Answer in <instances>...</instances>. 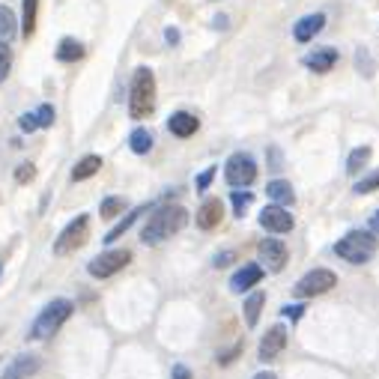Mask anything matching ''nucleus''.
<instances>
[{
  "label": "nucleus",
  "mask_w": 379,
  "mask_h": 379,
  "mask_svg": "<svg viewBox=\"0 0 379 379\" xmlns=\"http://www.w3.org/2000/svg\"><path fill=\"white\" fill-rule=\"evenodd\" d=\"M186 224H188L186 206H179V203H164V206H158V209L153 212L150 221L143 224L141 242H143V245H161V242H168L171 236H176Z\"/></svg>",
  "instance_id": "nucleus-1"
},
{
  "label": "nucleus",
  "mask_w": 379,
  "mask_h": 379,
  "mask_svg": "<svg viewBox=\"0 0 379 379\" xmlns=\"http://www.w3.org/2000/svg\"><path fill=\"white\" fill-rule=\"evenodd\" d=\"M156 111V75L150 66H138L128 87V113L131 120H146Z\"/></svg>",
  "instance_id": "nucleus-2"
},
{
  "label": "nucleus",
  "mask_w": 379,
  "mask_h": 379,
  "mask_svg": "<svg viewBox=\"0 0 379 379\" xmlns=\"http://www.w3.org/2000/svg\"><path fill=\"white\" fill-rule=\"evenodd\" d=\"M376 251H379V239H376V233H370V230H350L347 236H340L335 242V254L340 260L353 263V266L368 263Z\"/></svg>",
  "instance_id": "nucleus-3"
},
{
  "label": "nucleus",
  "mask_w": 379,
  "mask_h": 379,
  "mask_svg": "<svg viewBox=\"0 0 379 379\" xmlns=\"http://www.w3.org/2000/svg\"><path fill=\"white\" fill-rule=\"evenodd\" d=\"M72 310L75 305L69 299H51L42 310H39V317L33 320V328H30V338L33 340H48V338H54L60 328L66 325V320L72 317Z\"/></svg>",
  "instance_id": "nucleus-4"
},
{
  "label": "nucleus",
  "mask_w": 379,
  "mask_h": 379,
  "mask_svg": "<svg viewBox=\"0 0 379 379\" xmlns=\"http://www.w3.org/2000/svg\"><path fill=\"white\" fill-rule=\"evenodd\" d=\"M87 239H90V216H78V218H72L69 224H66V227L60 230V236L54 239V254H57V257L72 254V251H78Z\"/></svg>",
  "instance_id": "nucleus-5"
},
{
  "label": "nucleus",
  "mask_w": 379,
  "mask_h": 379,
  "mask_svg": "<svg viewBox=\"0 0 379 379\" xmlns=\"http://www.w3.org/2000/svg\"><path fill=\"white\" fill-rule=\"evenodd\" d=\"M335 284H338V275L332 269H310V272H305L299 278V281H295L293 295H295V299H314V295H323L328 290H335Z\"/></svg>",
  "instance_id": "nucleus-6"
},
{
  "label": "nucleus",
  "mask_w": 379,
  "mask_h": 379,
  "mask_svg": "<svg viewBox=\"0 0 379 379\" xmlns=\"http://www.w3.org/2000/svg\"><path fill=\"white\" fill-rule=\"evenodd\" d=\"M224 176L233 188H248L257 179V161L248 153H233L224 164Z\"/></svg>",
  "instance_id": "nucleus-7"
},
{
  "label": "nucleus",
  "mask_w": 379,
  "mask_h": 379,
  "mask_svg": "<svg viewBox=\"0 0 379 379\" xmlns=\"http://www.w3.org/2000/svg\"><path fill=\"white\" fill-rule=\"evenodd\" d=\"M128 263H131V251L113 248V251H102L98 257H93V260L87 263V272H90L93 278H98V281H105V278H113L120 269H126Z\"/></svg>",
  "instance_id": "nucleus-8"
},
{
  "label": "nucleus",
  "mask_w": 379,
  "mask_h": 379,
  "mask_svg": "<svg viewBox=\"0 0 379 379\" xmlns=\"http://www.w3.org/2000/svg\"><path fill=\"white\" fill-rule=\"evenodd\" d=\"M257 254H260V263L269 272H281L287 266V260H290V251H287V245L281 239H263L257 245Z\"/></svg>",
  "instance_id": "nucleus-9"
},
{
  "label": "nucleus",
  "mask_w": 379,
  "mask_h": 379,
  "mask_svg": "<svg viewBox=\"0 0 379 379\" xmlns=\"http://www.w3.org/2000/svg\"><path fill=\"white\" fill-rule=\"evenodd\" d=\"M260 224H263V230H269V233H290L295 221L287 212V206L272 203V206H266L260 212Z\"/></svg>",
  "instance_id": "nucleus-10"
},
{
  "label": "nucleus",
  "mask_w": 379,
  "mask_h": 379,
  "mask_svg": "<svg viewBox=\"0 0 379 379\" xmlns=\"http://www.w3.org/2000/svg\"><path fill=\"white\" fill-rule=\"evenodd\" d=\"M42 368V361L36 355H30V353H21L19 358H12L9 365L4 368V373H0V379H30V376H36Z\"/></svg>",
  "instance_id": "nucleus-11"
},
{
  "label": "nucleus",
  "mask_w": 379,
  "mask_h": 379,
  "mask_svg": "<svg viewBox=\"0 0 379 379\" xmlns=\"http://www.w3.org/2000/svg\"><path fill=\"white\" fill-rule=\"evenodd\" d=\"M287 347V328L284 325H272L266 335L260 338V361H272L281 355V350Z\"/></svg>",
  "instance_id": "nucleus-12"
},
{
  "label": "nucleus",
  "mask_w": 379,
  "mask_h": 379,
  "mask_svg": "<svg viewBox=\"0 0 379 379\" xmlns=\"http://www.w3.org/2000/svg\"><path fill=\"white\" fill-rule=\"evenodd\" d=\"M323 27H325V15L323 12H310V15H305V19H299V21L293 24V39L308 45L310 39L320 36Z\"/></svg>",
  "instance_id": "nucleus-13"
},
{
  "label": "nucleus",
  "mask_w": 379,
  "mask_h": 379,
  "mask_svg": "<svg viewBox=\"0 0 379 379\" xmlns=\"http://www.w3.org/2000/svg\"><path fill=\"white\" fill-rule=\"evenodd\" d=\"M340 54H338V48H317V51H310L302 57L305 63V69L308 72H317V75H325V72H332L335 66H338Z\"/></svg>",
  "instance_id": "nucleus-14"
},
{
  "label": "nucleus",
  "mask_w": 379,
  "mask_h": 379,
  "mask_svg": "<svg viewBox=\"0 0 379 379\" xmlns=\"http://www.w3.org/2000/svg\"><path fill=\"white\" fill-rule=\"evenodd\" d=\"M263 281V266H257V263H245L242 269L233 272V278H230V290L233 293H245V290H251Z\"/></svg>",
  "instance_id": "nucleus-15"
},
{
  "label": "nucleus",
  "mask_w": 379,
  "mask_h": 379,
  "mask_svg": "<svg viewBox=\"0 0 379 379\" xmlns=\"http://www.w3.org/2000/svg\"><path fill=\"white\" fill-rule=\"evenodd\" d=\"M221 218H224V203L218 201V197H209V201H203L201 209H197V227L201 230L218 227Z\"/></svg>",
  "instance_id": "nucleus-16"
},
{
  "label": "nucleus",
  "mask_w": 379,
  "mask_h": 379,
  "mask_svg": "<svg viewBox=\"0 0 379 379\" xmlns=\"http://www.w3.org/2000/svg\"><path fill=\"white\" fill-rule=\"evenodd\" d=\"M168 128L173 138H191V135H197V128H201V120L188 111H176V113H171Z\"/></svg>",
  "instance_id": "nucleus-17"
},
{
  "label": "nucleus",
  "mask_w": 379,
  "mask_h": 379,
  "mask_svg": "<svg viewBox=\"0 0 379 379\" xmlns=\"http://www.w3.org/2000/svg\"><path fill=\"white\" fill-rule=\"evenodd\" d=\"M51 123H54V108H51V105H42V108H36L33 113H24V117H19V126H21V131L48 128Z\"/></svg>",
  "instance_id": "nucleus-18"
},
{
  "label": "nucleus",
  "mask_w": 379,
  "mask_h": 379,
  "mask_svg": "<svg viewBox=\"0 0 379 379\" xmlns=\"http://www.w3.org/2000/svg\"><path fill=\"white\" fill-rule=\"evenodd\" d=\"M266 194H269V201L278 203V206H293L295 203V191H293V186L287 183V179H272V183L266 186Z\"/></svg>",
  "instance_id": "nucleus-19"
},
{
  "label": "nucleus",
  "mask_w": 379,
  "mask_h": 379,
  "mask_svg": "<svg viewBox=\"0 0 379 379\" xmlns=\"http://www.w3.org/2000/svg\"><path fill=\"white\" fill-rule=\"evenodd\" d=\"M263 305H266V293H251V295H245V302H242V314H245V323H248V328L257 325L260 314H263Z\"/></svg>",
  "instance_id": "nucleus-20"
},
{
  "label": "nucleus",
  "mask_w": 379,
  "mask_h": 379,
  "mask_svg": "<svg viewBox=\"0 0 379 379\" xmlns=\"http://www.w3.org/2000/svg\"><path fill=\"white\" fill-rule=\"evenodd\" d=\"M84 54H87V48L72 36L60 39V45H57V60L60 63H78V60H84Z\"/></svg>",
  "instance_id": "nucleus-21"
},
{
  "label": "nucleus",
  "mask_w": 379,
  "mask_h": 379,
  "mask_svg": "<svg viewBox=\"0 0 379 379\" xmlns=\"http://www.w3.org/2000/svg\"><path fill=\"white\" fill-rule=\"evenodd\" d=\"M36 15H39V0H24L21 4V36L30 39L36 33Z\"/></svg>",
  "instance_id": "nucleus-22"
},
{
  "label": "nucleus",
  "mask_w": 379,
  "mask_h": 379,
  "mask_svg": "<svg viewBox=\"0 0 379 379\" xmlns=\"http://www.w3.org/2000/svg\"><path fill=\"white\" fill-rule=\"evenodd\" d=\"M98 171H102V158H98V156H84L72 168V179H75V183H84V179L96 176Z\"/></svg>",
  "instance_id": "nucleus-23"
},
{
  "label": "nucleus",
  "mask_w": 379,
  "mask_h": 379,
  "mask_svg": "<svg viewBox=\"0 0 379 379\" xmlns=\"http://www.w3.org/2000/svg\"><path fill=\"white\" fill-rule=\"evenodd\" d=\"M19 36V19H15V12L9 6H0V39L9 42Z\"/></svg>",
  "instance_id": "nucleus-24"
},
{
  "label": "nucleus",
  "mask_w": 379,
  "mask_h": 379,
  "mask_svg": "<svg viewBox=\"0 0 379 379\" xmlns=\"http://www.w3.org/2000/svg\"><path fill=\"white\" fill-rule=\"evenodd\" d=\"M143 212H146V206H138V209H131V212H128V216H126V218H123V221H120L117 227H113V230H108V236H105V242L111 245V242H117L120 236H126V230H128L131 224H135V221H138V218L143 216Z\"/></svg>",
  "instance_id": "nucleus-25"
},
{
  "label": "nucleus",
  "mask_w": 379,
  "mask_h": 379,
  "mask_svg": "<svg viewBox=\"0 0 379 379\" xmlns=\"http://www.w3.org/2000/svg\"><path fill=\"white\" fill-rule=\"evenodd\" d=\"M128 146H131V153H138V156H146L153 150V135L146 128H135L128 135Z\"/></svg>",
  "instance_id": "nucleus-26"
},
{
  "label": "nucleus",
  "mask_w": 379,
  "mask_h": 379,
  "mask_svg": "<svg viewBox=\"0 0 379 379\" xmlns=\"http://www.w3.org/2000/svg\"><path fill=\"white\" fill-rule=\"evenodd\" d=\"M370 156H373V150L370 146H355V150L350 153V158H347V173H358L361 168H365V164L370 161Z\"/></svg>",
  "instance_id": "nucleus-27"
},
{
  "label": "nucleus",
  "mask_w": 379,
  "mask_h": 379,
  "mask_svg": "<svg viewBox=\"0 0 379 379\" xmlns=\"http://www.w3.org/2000/svg\"><path fill=\"white\" fill-rule=\"evenodd\" d=\"M126 197H105L102 201V209H98V216H102L105 221H111V218H117V216H123L126 212Z\"/></svg>",
  "instance_id": "nucleus-28"
},
{
  "label": "nucleus",
  "mask_w": 379,
  "mask_h": 379,
  "mask_svg": "<svg viewBox=\"0 0 379 379\" xmlns=\"http://www.w3.org/2000/svg\"><path fill=\"white\" fill-rule=\"evenodd\" d=\"M230 203H233V216H236V218H245V212H248V206L254 203V194H251V191L233 188V194H230Z\"/></svg>",
  "instance_id": "nucleus-29"
},
{
  "label": "nucleus",
  "mask_w": 379,
  "mask_h": 379,
  "mask_svg": "<svg viewBox=\"0 0 379 379\" xmlns=\"http://www.w3.org/2000/svg\"><path fill=\"white\" fill-rule=\"evenodd\" d=\"M376 188H379V168H376L373 173H368V176H361L358 183L353 186V191H355V194H373Z\"/></svg>",
  "instance_id": "nucleus-30"
},
{
  "label": "nucleus",
  "mask_w": 379,
  "mask_h": 379,
  "mask_svg": "<svg viewBox=\"0 0 379 379\" xmlns=\"http://www.w3.org/2000/svg\"><path fill=\"white\" fill-rule=\"evenodd\" d=\"M9 69H12V48L9 42L0 39V84L9 78Z\"/></svg>",
  "instance_id": "nucleus-31"
},
{
  "label": "nucleus",
  "mask_w": 379,
  "mask_h": 379,
  "mask_svg": "<svg viewBox=\"0 0 379 379\" xmlns=\"http://www.w3.org/2000/svg\"><path fill=\"white\" fill-rule=\"evenodd\" d=\"M33 176H36V168H33L30 161H24V164H19V168H15V183H19V186L33 183Z\"/></svg>",
  "instance_id": "nucleus-32"
},
{
  "label": "nucleus",
  "mask_w": 379,
  "mask_h": 379,
  "mask_svg": "<svg viewBox=\"0 0 379 379\" xmlns=\"http://www.w3.org/2000/svg\"><path fill=\"white\" fill-rule=\"evenodd\" d=\"M355 66H358V72L361 75H373V60H370V54L365 51V48H358V51H355Z\"/></svg>",
  "instance_id": "nucleus-33"
},
{
  "label": "nucleus",
  "mask_w": 379,
  "mask_h": 379,
  "mask_svg": "<svg viewBox=\"0 0 379 379\" xmlns=\"http://www.w3.org/2000/svg\"><path fill=\"white\" fill-rule=\"evenodd\" d=\"M216 171H218V168H216V164H209V168H206V171H203L201 176H197V179H194V188H197V191H201V194H203V191H206V188L212 186V179H216Z\"/></svg>",
  "instance_id": "nucleus-34"
},
{
  "label": "nucleus",
  "mask_w": 379,
  "mask_h": 379,
  "mask_svg": "<svg viewBox=\"0 0 379 379\" xmlns=\"http://www.w3.org/2000/svg\"><path fill=\"white\" fill-rule=\"evenodd\" d=\"M281 314H284V317H290V320L295 323V320H299V317L305 314V308H302V305H287V308L281 310Z\"/></svg>",
  "instance_id": "nucleus-35"
},
{
  "label": "nucleus",
  "mask_w": 379,
  "mask_h": 379,
  "mask_svg": "<svg viewBox=\"0 0 379 379\" xmlns=\"http://www.w3.org/2000/svg\"><path fill=\"white\" fill-rule=\"evenodd\" d=\"M171 379H191V370L186 365H176L173 373H171Z\"/></svg>",
  "instance_id": "nucleus-36"
},
{
  "label": "nucleus",
  "mask_w": 379,
  "mask_h": 379,
  "mask_svg": "<svg viewBox=\"0 0 379 379\" xmlns=\"http://www.w3.org/2000/svg\"><path fill=\"white\" fill-rule=\"evenodd\" d=\"M239 350H242V343H236V347H233V350H230V353H224V355H218V361H221V365H227V361H233V358L239 355Z\"/></svg>",
  "instance_id": "nucleus-37"
},
{
  "label": "nucleus",
  "mask_w": 379,
  "mask_h": 379,
  "mask_svg": "<svg viewBox=\"0 0 379 379\" xmlns=\"http://www.w3.org/2000/svg\"><path fill=\"white\" fill-rule=\"evenodd\" d=\"M164 39H168V45H176L179 42V30L176 27H168V30H164Z\"/></svg>",
  "instance_id": "nucleus-38"
},
{
  "label": "nucleus",
  "mask_w": 379,
  "mask_h": 379,
  "mask_svg": "<svg viewBox=\"0 0 379 379\" xmlns=\"http://www.w3.org/2000/svg\"><path fill=\"white\" fill-rule=\"evenodd\" d=\"M230 257H233V254H230V251H221L216 260H212V263H216V266L221 269V266H227V263H230Z\"/></svg>",
  "instance_id": "nucleus-39"
},
{
  "label": "nucleus",
  "mask_w": 379,
  "mask_h": 379,
  "mask_svg": "<svg viewBox=\"0 0 379 379\" xmlns=\"http://www.w3.org/2000/svg\"><path fill=\"white\" fill-rule=\"evenodd\" d=\"M254 379H278V376H275V373H272V370H263V373H257V376H254Z\"/></svg>",
  "instance_id": "nucleus-40"
},
{
  "label": "nucleus",
  "mask_w": 379,
  "mask_h": 379,
  "mask_svg": "<svg viewBox=\"0 0 379 379\" xmlns=\"http://www.w3.org/2000/svg\"><path fill=\"white\" fill-rule=\"evenodd\" d=\"M370 230H379V209L373 212V218H370Z\"/></svg>",
  "instance_id": "nucleus-41"
},
{
  "label": "nucleus",
  "mask_w": 379,
  "mask_h": 379,
  "mask_svg": "<svg viewBox=\"0 0 379 379\" xmlns=\"http://www.w3.org/2000/svg\"><path fill=\"white\" fill-rule=\"evenodd\" d=\"M0 272H4V263H0Z\"/></svg>",
  "instance_id": "nucleus-42"
}]
</instances>
